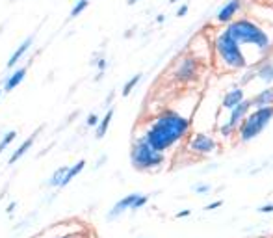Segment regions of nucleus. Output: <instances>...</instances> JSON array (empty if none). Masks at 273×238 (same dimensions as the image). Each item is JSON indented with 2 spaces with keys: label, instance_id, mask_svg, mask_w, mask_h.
Here are the masks:
<instances>
[{
  "label": "nucleus",
  "instance_id": "nucleus-32",
  "mask_svg": "<svg viewBox=\"0 0 273 238\" xmlns=\"http://www.w3.org/2000/svg\"><path fill=\"white\" fill-rule=\"evenodd\" d=\"M136 2H138V0H129V6H134Z\"/></svg>",
  "mask_w": 273,
  "mask_h": 238
},
{
  "label": "nucleus",
  "instance_id": "nucleus-19",
  "mask_svg": "<svg viewBox=\"0 0 273 238\" xmlns=\"http://www.w3.org/2000/svg\"><path fill=\"white\" fill-rule=\"evenodd\" d=\"M67 168H69V166H62V168L56 169V171L52 173V177H50V181H48V186H52V188H59V183H62V178H64Z\"/></svg>",
  "mask_w": 273,
  "mask_h": 238
},
{
  "label": "nucleus",
  "instance_id": "nucleus-17",
  "mask_svg": "<svg viewBox=\"0 0 273 238\" xmlns=\"http://www.w3.org/2000/svg\"><path fill=\"white\" fill-rule=\"evenodd\" d=\"M255 76H258L260 80L264 82H273V64L271 62H264V64H260L255 69Z\"/></svg>",
  "mask_w": 273,
  "mask_h": 238
},
{
  "label": "nucleus",
  "instance_id": "nucleus-16",
  "mask_svg": "<svg viewBox=\"0 0 273 238\" xmlns=\"http://www.w3.org/2000/svg\"><path fill=\"white\" fill-rule=\"evenodd\" d=\"M241 101H244V92H241L240 87H236V90L229 92L225 97H223V103H221V106H223L225 110H232L236 104H240Z\"/></svg>",
  "mask_w": 273,
  "mask_h": 238
},
{
  "label": "nucleus",
  "instance_id": "nucleus-35",
  "mask_svg": "<svg viewBox=\"0 0 273 238\" xmlns=\"http://www.w3.org/2000/svg\"><path fill=\"white\" fill-rule=\"evenodd\" d=\"M87 2H91V0H87Z\"/></svg>",
  "mask_w": 273,
  "mask_h": 238
},
{
  "label": "nucleus",
  "instance_id": "nucleus-12",
  "mask_svg": "<svg viewBox=\"0 0 273 238\" xmlns=\"http://www.w3.org/2000/svg\"><path fill=\"white\" fill-rule=\"evenodd\" d=\"M32 43H34V36H28V38L24 39V41H22V43L19 45L15 50H13V54H11L10 60H8V67H10V69H11V67H15L17 62H19L22 56L26 54L28 49H30V45H32Z\"/></svg>",
  "mask_w": 273,
  "mask_h": 238
},
{
  "label": "nucleus",
  "instance_id": "nucleus-26",
  "mask_svg": "<svg viewBox=\"0 0 273 238\" xmlns=\"http://www.w3.org/2000/svg\"><path fill=\"white\" fill-rule=\"evenodd\" d=\"M188 13V4H182L177 10V17H184Z\"/></svg>",
  "mask_w": 273,
  "mask_h": 238
},
{
  "label": "nucleus",
  "instance_id": "nucleus-23",
  "mask_svg": "<svg viewBox=\"0 0 273 238\" xmlns=\"http://www.w3.org/2000/svg\"><path fill=\"white\" fill-rule=\"evenodd\" d=\"M147 201H149V197H147V195H138V197L134 199V203H132V206H130V211H138V209H141V206H143Z\"/></svg>",
  "mask_w": 273,
  "mask_h": 238
},
{
  "label": "nucleus",
  "instance_id": "nucleus-24",
  "mask_svg": "<svg viewBox=\"0 0 273 238\" xmlns=\"http://www.w3.org/2000/svg\"><path fill=\"white\" fill-rule=\"evenodd\" d=\"M87 127H97V125H99V117H97L95 114H91L89 117H87Z\"/></svg>",
  "mask_w": 273,
  "mask_h": 238
},
{
  "label": "nucleus",
  "instance_id": "nucleus-34",
  "mask_svg": "<svg viewBox=\"0 0 273 238\" xmlns=\"http://www.w3.org/2000/svg\"><path fill=\"white\" fill-rule=\"evenodd\" d=\"M0 97H2V92H0Z\"/></svg>",
  "mask_w": 273,
  "mask_h": 238
},
{
  "label": "nucleus",
  "instance_id": "nucleus-31",
  "mask_svg": "<svg viewBox=\"0 0 273 238\" xmlns=\"http://www.w3.org/2000/svg\"><path fill=\"white\" fill-rule=\"evenodd\" d=\"M52 238H80V236H76V234H67V236H52Z\"/></svg>",
  "mask_w": 273,
  "mask_h": 238
},
{
  "label": "nucleus",
  "instance_id": "nucleus-14",
  "mask_svg": "<svg viewBox=\"0 0 273 238\" xmlns=\"http://www.w3.org/2000/svg\"><path fill=\"white\" fill-rule=\"evenodd\" d=\"M36 138H38V132H36V134H32L30 138H26V140L22 141L21 145L17 147L15 151H13V155L10 157V164H15L17 160H21V158L24 157V155H26V153L30 151V149H32L34 141H36Z\"/></svg>",
  "mask_w": 273,
  "mask_h": 238
},
{
  "label": "nucleus",
  "instance_id": "nucleus-25",
  "mask_svg": "<svg viewBox=\"0 0 273 238\" xmlns=\"http://www.w3.org/2000/svg\"><path fill=\"white\" fill-rule=\"evenodd\" d=\"M195 192H199V194H206V192H210V186L208 184H197V186H195Z\"/></svg>",
  "mask_w": 273,
  "mask_h": 238
},
{
  "label": "nucleus",
  "instance_id": "nucleus-4",
  "mask_svg": "<svg viewBox=\"0 0 273 238\" xmlns=\"http://www.w3.org/2000/svg\"><path fill=\"white\" fill-rule=\"evenodd\" d=\"M130 162L139 171L155 169L164 164V153L153 149L143 136H139L138 140H134L132 147H130Z\"/></svg>",
  "mask_w": 273,
  "mask_h": 238
},
{
  "label": "nucleus",
  "instance_id": "nucleus-3",
  "mask_svg": "<svg viewBox=\"0 0 273 238\" xmlns=\"http://www.w3.org/2000/svg\"><path fill=\"white\" fill-rule=\"evenodd\" d=\"M214 49L220 62L227 69H244L247 65V58L241 50V45L230 36L227 28L216 38Z\"/></svg>",
  "mask_w": 273,
  "mask_h": 238
},
{
  "label": "nucleus",
  "instance_id": "nucleus-30",
  "mask_svg": "<svg viewBox=\"0 0 273 238\" xmlns=\"http://www.w3.org/2000/svg\"><path fill=\"white\" fill-rule=\"evenodd\" d=\"M186 216H190V211H182L177 214V218H186Z\"/></svg>",
  "mask_w": 273,
  "mask_h": 238
},
{
  "label": "nucleus",
  "instance_id": "nucleus-18",
  "mask_svg": "<svg viewBox=\"0 0 273 238\" xmlns=\"http://www.w3.org/2000/svg\"><path fill=\"white\" fill-rule=\"evenodd\" d=\"M112 117H113V108H110L106 112V115L99 121V125H97V138H99V140L104 138V134L108 132V127H110V123H112Z\"/></svg>",
  "mask_w": 273,
  "mask_h": 238
},
{
  "label": "nucleus",
  "instance_id": "nucleus-29",
  "mask_svg": "<svg viewBox=\"0 0 273 238\" xmlns=\"http://www.w3.org/2000/svg\"><path fill=\"white\" fill-rule=\"evenodd\" d=\"M97 65H99V69H104V67H106V60H104V58H102V60H99V64H97Z\"/></svg>",
  "mask_w": 273,
  "mask_h": 238
},
{
  "label": "nucleus",
  "instance_id": "nucleus-33",
  "mask_svg": "<svg viewBox=\"0 0 273 238\" xmlns=\"http://www.w3.org/2000/svg\"><path fill=\"white\" fill-rule=\"evenodd\" d=\"M175 2H178V0H169V4H175Z\"/></svg>",
  "mask_w": 273,
  "mask_h": 238
},
{
  "label": "nucleus",
  "instance_id": "nucleus-15",
  "mask_svg": "<svg viewBox=\"0 0 273 238\" xmlns=\"http://www.w3.org/2000/svg\"><path fill=\"white\" fill-rule=\"evenodd\" d=\"M251 104L255 108H262V106H273V87L262 90V92L251 99Z\"/></svg>",
  "mask_w": 273,
  "mask_h": 238
},
{
  "label": "nucleus",
  "instance_id": "nucleus-27",
  "mask_svg": "<svg viewBox=\"0 0 273 238\" xmlns=\"http://www.w3.org/2000/svg\"><path fill=\"white\" fill-rule=\"evenodd\" d=\"M258 212H264V214H269V212H273V205H264L258 209Z\"/></svg>",
  "mask_w": 273,
  "mask_h": 238
},
{
  "label": "nucleus",
  "instance_id": "nucleus-28",
  "mask_svg": "<svg viewBox=\"0 0 273 238\" xmlns=\"http://www.w3.org/2000/svg\"><path fill=\"white\" fill-rule=\"evenodd\" d=\"M223 203L221 201H216V203H210L208 206H206V211H214V209H218V206H221Z\"/></svg>",
  "mask_w": 273,
  "mask_h": 238
},
{
  "label": "nucleus",
  "instance_id": "nucleus-1",
  "mask_svg": "<svg viewBox=\"0 0 273 238\" xmlns=\"http://www.w3.org/2000/svg\"><path fill=\"white\" fill-rule=\"evenodd\" d=\"M190 130V119L175 110H164L156 115L150 127L145 130L143 138L156 151H167L171 145L180 141Z\"/></svg>",
  "mask_w": 273,
  "mask_h": 238
},
{
  "label": "nucleus",
  "instance_id": "nucleus-8",
  "mask_svg": "<svg viewBox=\"0 0 273 238\" xmlns=\"http://www.w3.org/2000/svg\"><path fill=\"white\" fill-rule=\"evenodd\" d=\"M240 10H241V0H229V2L221 6L220 11L216 13V21L221 22V24H229V22L238 15Z\"/></svg>",
  "mask_w": 273,
  "mask_h": 238
},
{
  "label": "nucleus",
  "instance_id": "nucleus-2",
  "mask_svg": "<svg viewBox=\"0 0 273 238\" xmlns=\"http://www.w3.org/2000/svg\"><path fill=\"white\" fill-rule=\"evenodd\" d=\"M227 30L240 45H249L262 54L269 52V49H271L269 34L253 19H232L227 24Z\"/></svg>",
  "mask_w": 273,
  "mask_h": 238
},
{
  "label": "nucleus",
  "instance_id": "nucleus-22",
  "mask_svg": "<svg viewBox=\"0 0 273 238\" xmlns=\"http://www.w3.org/2000/svg\"><path fill=\"white\" fill-rule=\"evenodd\" d=\"M15 138H17V130H10V132H6V134L2 136V140H0V153H4L6 147L10 145Z\"/></svg>",
  "mask_w": 273,
  "mask_h": 238
},
{
  "label": "nucleus",
  "instance_id": "nucleus-21",
  "mask_svg": "<svg viewBox=\"0 0 273 238\" xmlns=\"http://www.w3.org/2000/svg\"><path fill=\"white\" fill-rule=\"evenodd\" d=\"M87 6H89V2L87 0H78L75 6H73V10H71V13H69V19H76V17L80 15L82 11L86 10Z\"/></svg>",
  "mask_w": 273,
  "mask_h": 238
},
{
  "label": "nucleus",
  "instance_id": "nucleus-10",
  "mask_svg": "<svg viewBox=\"0 0 273 238\" xmlns=\"http://www.w3.org/2000/svg\"><path fill=\"white\" fill-rule=\"evenodd\" d=\"M138 195L139 194H129V195H125L123 199H119L117 203L112 206V211L108 212V218H110V220H113V218L121 216L123 212L130 211V206H132V203H134V199L138 197Z\"/></svg>",
  "mask_w": 273,
  "mask_h": 238
},
{
  "label": "nucleus",
  "instance_id": "nucleus-9",
  "mask_svg": "<svg viewBox=\"0 0 273 238\" xmlns=\"http://www.w3.org/2000/svg\"><path fill=\"white\" fill-rule=\"evenodd\" d=\"M193 153H199V155H208L216 149V141L210 138V136L203 134V132H199V134L193 136L192 143H190Z\"/></svg>",
  "mask_w": 273,
  "mask_h": 238
},
{
  "label": "nucleus",
  "instance_id": "nucleus-11",
  "mask_svg": "<svg viewBox=\"0 0 273 238\" xmlns=\"http://www.w3.org/2000/svg\"><path fill=\"white\" fill-rule=\"evenodd\" d=\"M24 76H26V67H19V69H15L10 76H8V80L4 82V92L10 93V92H13V90H17V87L21 86V82L24 80Z\"/></svg>",
  "mask_w": 273,
  "mask_h": 238
},
{
  "label": "nucleus",
  "instance_id": "nucleus-6",
  "mask_svg": "<svg viewBox=\"0 0 273 238\" xmlns=\"http://www.w3.org/2000/svg\"><path fill=\"white\" fill-rule=\"evenodd\" d=\"M199 71H201V64L199 60L192 54L182 56L178 60V64L175 65V71H173V78L178 82V84H192L199 78Z\"/></svg>",
  "mask_w": 273,
  "mask_h": 238
},
{
  "label": "nucleus",
  "instance_id": "nucleus-20",
  "mask_svg": "<svg viewBox=\"0 0 273 238\" xmlns=\"http://www.w3.org/2000/svg\"><path fill=\"white\" fill-rule=\"evenodd\" d=\"M139 80H141V75H134L129 82H127V84H125L123 86V97H129L130 93H132V90L139 84Z\"/></svg>",
  "mask_w": 273,
  "mask_h": 238
},
{
  "label": "nucleus",
  "instance_id": "nucleus-7",
  "mask_svg": "<svg viewBox=\"0 0 273 238\" xmlns=\"http://www.w3.org/2000/svg\"><path fill=\"white\" fill-rule=\"evenodd\" d=\"M253 108V104H251V101H241L240 104H236L234 108L230 110V117H229V121H227L223 127H221V134L223 136H230V132L238 127V125L241 123V119L246 117L247 114H249V110Z\"/></svg>",
  "mask_w": 273,
  "mask_h": 238
},
{
  "label": "nucleus",
  "instance_id": "nucleus-5",
  "mask_svg": "<svg viewBox=\"0 0 273 238\" xmlns=\"http://www.w3.org/2000/svg\"><path fill=\"white\" fill-rule=\"evenodd\" d=\"M273 119V106H262L257 108L255 112L247 114L241 119L240 125V138L244 141H249L253 138H257L266 127L269 125V121Z\"/></svg>",
  "mask_w": 273,
  "mask_h": 238
},
{
  "label": "nucleus",
  "instance_id": "nucleus-13",
  "mask_svg": "<svg viewBox=\"0 0 273 238\" xmlns=\"http://www.w3.org/2000/svg\"><path fill=\"white\" fill-rule=\"evenodd\" d=\"M84 168H86V160H78L75 166H69L67 171H65L64 178H62V183H59V188H65L69 183H73V178L78 177V175L84 171Z\"/></svg>",
  "mask_w": 273,
  "mask_h": 238
}]
</instances>
